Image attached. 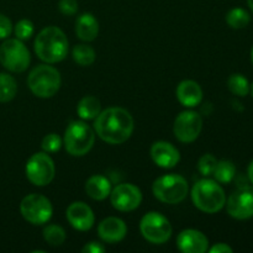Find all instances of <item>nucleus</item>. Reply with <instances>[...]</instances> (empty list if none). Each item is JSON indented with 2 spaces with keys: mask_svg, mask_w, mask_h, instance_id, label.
Here are the masks:
<instances>
[{
  "mask_svg": "<svg viewBox=\"0 0 253 253\" xmlns=\"http://www.w3.org/2000/svg\"><path fill=\"white\" fill-rule=\"evenodd\" d=\"M135 123L126 109L113 106L100 111L95 118L94 130L106 143L121 145L131 137Z\"/></svg>",
  "mask_w": 253,
  "mask_h": 253,
  "instance_id": "1",
  "label": "nucleus"
},
{
  "mask_svg": "<svg viewBox=\"0 0 253 253\" xmlns=\"http://www.w3.org/2000/svg\"><path fill=\"white\" fill-rule=\"evenodd\" d=\"M34 47L37 57L44 63H58L68 53V40L59 27L47 26L39 32Z\"/></svg>",
  "mask_w": 253,
  "mask_h": 253,
  "instance_id": "2",
  "label": "nucleus"
},
{
  "mask_svg": "<svg viewBox=\"0 0 253 253\" xmlns=\"http://www.w3.org/2000/svg\"><path fill=\"white\" fill-rule=\"evenodd\" d=\"M190 195L193 204L207 214L219 212L226 204V195L220 183L207 178L195 183Z\"/></svg>",
  "mask_w": 253,
  "mask_h": 253,
  "instance_id": "3",
  "label": "nucleus"
},
{
  "mask_svg": "<svg viewBox=\"0 0 253 253\" xmlns=\"http://www.w3.org/2000/svg\"><path fill=\"white\" fill-rule=\"evenodd\" d=\"M61 74L54 67L40 64L30 72L27 77V85L34 95L41 99H48L56 95L61 88Z\"/></svg>",
  "mask_w": 253,
  "mask_h": 253,
  "instance_id": "4",
  "label": "nucleus"
},
{
  "mask_svg": "<svg viewBox=\"0 0 253 253\" xmlns=\"http://www.w3.org/2000/svg\"><path fill=\"white\" fill-rule=\"evenodd\" d=\"M95 132L84 121H72L66 128L63 145L66 151L73 157L85 156L93 148Z\"/></svg>",
  "mask_w": 253,
  "mask_h": 253,
  "instance_id": "5",
  "label": "nucleus"
},
{
  "mask_svg": "<svg viewBox=\"0 0 253 253\" xmlns=\"http://www.w3.org/2000/svg\"><path fill=\"white\" fill-rule=\"evenodd\" d=\"M189 185L187 179L179 174H166L157 178L152 184L156 199L166 204H179L187 198Z\"/></svg>",
  "mask_w": 253,
  "mask_h": 253,
  "instance_id": "6",
  "label": "nucleus"
},
{
  "mask_svg": "<svg viewBox=\"0 0 253 253\" xmlns=\"http://www.w3.org/2000/svg\"><path fill=\"white\" fill-rule=\"evenodd\" d=\"M31 62V56L24 42L19 39H6L0 46V63L12 73H22Z\"/></svg>",
  "mask_w": 253,
  "mask_h": 253,
  "instance_id": "7",
  "label": "nucleus"
},
{
  "mask_svg": "<svg viewBox=\"0 0 253 253\" xmlns=\"http://www.w3.org/2000/svg\"><path fill=\"white\" fill-rule=\"evenodd\" d=\"M140 231L146 241L155 245L166 244L172 236V225L169 220L157 211H150L140 221Z\"/></svg>",
  "mask_w": 253,
  "mask_h": 253,
  "instance_id": "8",
  "label": "nucleus"
},
{
  "mask_svg": "<svg viewBox=\"0 0 253 253\" xmlns=\"http://www.w3.org/2000/svg\"><path fill=\"white\" fill-rule=\"evenodd\" d=\"M26 177L31 184L36 187H46L53 180L56 167L51 156L47 152H37L26 162Z\"/></svg>",
  "mask_w": 253,
  "mask_h": 253,
  "instance_id": "9",
  "label": "nucleus"
},
{
  "mask_svg": "<svg viewBox=\"0 0 253 253\" xmlns=\"http://www.w3.org/2000/svg\"><path fill=\"white\" fill-rule=\"evenodd\" d=\"M20 212L27 222L32 225H43L51 220L53 208L44 195L29 194L21 200Z\"/></svg>",
  "mask_w": 253,
  "mask_h": 253,
  "instance_id": "10",
  "label": "nucleus"
},
{
  "mask_svg": "<svg viewBox=\"0 0 253 253\" xmlns=\"http://www.w3.org/2000/svg\"><path fill=\"white\" fill-rule=\"evenodd\" d=\"M203 130V119L200 114L193 110L182 111L175 118L173 132L178 141L183 143H192L199 137Z\"/></svg>",
  "mask_w": 253,
  "mask_h": 253,
  "instance_id": "11",
  "label": "nucleus"
},
{
  "mask_svg": "<svg viewBox=\"0 0 253 253\" xmlns=\"http://www.w3.org/2000/svg\"><path fill=\"white\" fill-rule=\"evenodd\" d=\"M227 214L236 220L253 217V187L244 185L235 190L226 199Z\"/></svg>",
  "mask_w": 253,
  "mask_h": 253,
  "instance_id": "12",
  "label": "nucleus"
},
{
  "mask_svg": "<svg viewBox=\"0 0 253 253\" xmlns=\"http://www.w3.org/2000/svg\"><path fill=\"white\" fill-rule=\"evenodd\" d=\"M110 203L119 211H133L142 203V193L140 188L131 183L116 185L110 193Z\"/></svg>",
  "mask_w": 253,
  "mask_h": 253,
  "instance_id": "13",
  "label": "nucleus"
},
{
  "mask_svg": "<svg viewBox=\"0 0 253 253\" xmlns=\"http://www.w3.org/2000/svg\"><path fill=\"white\" fill-rule=\"evenodd\" d=\"M66 217L71 226L78 231H88L95 222V216L88 204L83 202H74L67 208Z\"/></svg>",
  "mask_w": 253,
  "mask_h": 253,
  "instance_id": "14",
  "label": "nucleus"
},
{
  "mask_svg": "<svg viewBox=\"0 0 253 253\" xmlns=\"http://www.w3.org/2000/svg\"><path fill=\"white\" fill-rule=\"evenodd\" d=\"M177 246L184 253H205L209 250V240L199 230H183L177 237Z\"/></svg>",
  "mask_w": 253,
  "mask_h": 253,
  "instance_id": "15",
  "label": "nucleus"
},
{
  "mask_svg": "<svg viewBox=\"0 0 253 253\" xmlns=\"http://www.w3.org/2000/svg\"><path fill=\"white\" fill-rule=\"evenodd\" d=\"M151 158L158 167L170 169L179 163L180 155L179 151L170 142L157 141L151 147Z\"/></svg>",
  "mask_w": 253,
  "mask_h": 253,
  "instance_id": "16",
  "label": "nucleus"
},
{
  "mask_svg": "<svg viewBox=\"0 0 253 253\" xmlns=\"http://www.w3.org/2000/svg\"><path fill=\"white\" fill-rule=\"evenodd\" d=\"M127 234V226L120 217L110 216L104 219L98 226V235L106 244H118Z\"/></svg>",
  "mask_w": 253,
  "mask_h": 253,
  "instance_id": "17",
  "label": "nucleus"
},
{
  "mask_svg": "<svg viewBox=\"0 0 253 253\" xmlns=\"http://www.w3.org/2000/svg\"><path fill=\"white\" fill-rule=\"evenodd\" d=\"M178 101L185 108H195L203 101V89L197 82L182 81L177 86L175 90Z\"/></svg>",
  "mask_w": 253,
  "mask_h": 253,
  "instance_id": "18",
  "label": "nucleus"
},
{
  "mask_svg": "<svg viewBox=\"0 0 253 253\" xmlns=\"http://www.w3.org/2000/svg\"><path fill=\"white\" fill-rule=\"evenodd\" d=\"M76 34L79 40L91 42L98 37L99 22L90 12H84L76 21Z\"/></svg>",
  "mask_w": 253,
  "mask_h": 253,
  "instance_id": "19",
  "label": "nucleus"
},
{
  "mask_svg": "<svg viewBox=\"0 0 253 253\" xmlns=\"http://www.w3.org/2000/svg\"><path fill=\"white\" fill-rule=\"evenodd\" d=\"M85 192L89 198L93 200H101L106 199L111 193V182L101 174L91 175L85 182Z\"/></svg>",
  "mask_w": 253,
  "mask_h": 253,
  "instance_id": "20",
  "label": "nucleus"
},
{
  "mask_svg": "<svg viewBox=\"0 0 253 253\" xmlns=\"http://www.w3.org/2000/svg\"><path fill=\"white\" fill-rule=\"evenodd\" d=\"M101 104L96 96L85 95L77 105V113L82 120H95L100 114Z\"/></svg>",
  "mask_w": 253,
  "mask_h": 253,
  "instance_id": "21",
  "label": "nucleus"
},
{
  "mask_svg": "<svg viewBox=\"0 0 253 253\" xmlns=\"http://www.w3.org/2000/svg\"><path fill=\"white\" fill-rule=\"evenodd\" d=\"M212 175H214L215 180L220 184H229L230 182L234 180L235 175H236V167H235L234 162L229 160L217 161V165Z\"/></svg>",
  "mask_w": 253,
  "mask_h": 253,
  "instance_id": "22",
  "label": "nucleus"
},
{
  "mask_svg": "<svg viewBox=\"0 0 253 253\" xmlns=\"http://www.w3.org/2000/svg\"><path fill=\"white\" fill-rule=\"evenodd\" d=\"M17 93V83L12 76L0 73V103H9Z\"/></svg>",
  "mask_w": 253,
  "mask_h": 253,
  "instance_id": "23",
  "label": "nucleus"
},
{
  "mask_svg": "<svg viewBox=\"0 0 253 253\" xmlns=\"http://www.w3.org/2000/svg\"><path fill=\"white\" fill-rule=\"evenodd\" d=\"M72 56H73L74 62L82 67L91 66L96 58L95 51H94L93 47L84 43L74 46L73 51H72Z\"/></svg>",
  "mask_w": 253,
  "mask_h": 253,
  "instance_id": "24",
  "label": "nucleus"
},
{
  "mask_svg": "<svg viewBox=\"0 0 253 253\" xmlns=\"http://www.w3.org/2000/svg\"><path fill=\"white\" fill-rule=\"evenodd\" d=\"M251 21L249 12L242 7H234L226 14V22L231 29H245Z\"/></svg>",
  "mask_w": 253,
  "mask_h": 253,
  "instance_id": "25",
  "label": "nucleus"
},
{
  "mask_svg": "<svg viewBox=\"0 0 253 253\" xmlns=\"http://www.w3.org/2000/svg\"><path fill=\"white\" fill-rule=\"evenodd\" d=\"M227 86H229L230 91L237 96L249 95L250 89H251L249 79L240 73H235L230 76V78L227 79Z\"/></svg>",
  "mask_w": 253,
  "mask_h": 253,
  "instance_id": "26",
  "label": "nucleus"
},
{
  "mask_svg": "<svg viewBox=\"0 0 253 253\" xmlns=\"http://www.w3.org/2000/svg\"><path fill=\"white\" fill-rule=\"evenodd\" d=\"M66 231L62 226L56 224L47 225L43 229V239L49 246H61L64 241H66Z\"/></svg>",
  "mask_w": 253,
  "mask_h": 253,
  "instance_id": "27",
  "label": "nucleus"
},
{
  "mask_svg": "<svg viewBox=\"0 0 253 253\" xmlns=\"http://www.w3.org/2000/svg\"><path fill=\"white\" fill-rule=\"evenodd\" d=\"M216 165L217 160L215 158V156H212L211 153H205V155H203L200 157L199 162H198V169H199L202 175L209 177V175H212Z\"/></svg>",
  "mask_w": 253,
  "mask_h": 253,
  "instance_id": "28",
  "label": "nucleus"
},
{
  "mask_svg": "<svg viewBox=\"0 0 253 253\" xmlns=\"http://www.w3.org/2000/svg\"><path fill=\"white\" fill-rule=\"evenodd\" d=\"M35 26L32 24V21L27 19H22L15 25L14 27V34L16 36V39L21 40V41H25V40H29L30 37L34 35Z\"/></svg>",
  "mask_w": 253,
  "mask_h": 253,
  "instance_id": "29",
  "label": "nucleus"
},
{
  "mask_svg": "<svg viewBox=\"0 0 253 253\" xmlns=\"http://www.w3.org/2000/svg\"><path fill=\"white\" fill-rule=\"evenodd\" d=\"M62 145H63V140H62L57 133L51 132L48 133V135L44 136L43 140H42L41 147L44 152L54 153L57 152V151L61 150Z\"/></svg>",
  "mask_w": 253,
  "mask_h": 253,
  "instance_id": "30",
  "label": "nucleus"
},
{
  "mask_svg": "<svg viewBox=\"0 0 253 253\" xmlns=\"http://www.w3.org/2000/svg\"><path fill=\"white\" fill-rule=\"evenodd\" d=\"M59 11L66 16H72L78 11V1L77 0H59Z\"/></svg>",
  "mask_w": 253,
  "mask_h": 253,
  "instance_id": "31",
  "label": "nucleus"
},
{
  "mask_svg": "<svg viewBox=\"0 0 253 253\" xmlns=\"http://www.w3.org/2000/svg\"><path fill=\"white\" fill-rule=\"evenodd\" d=\"M12 32V24L7 16L0 14V40H6Z\"/></svg>",
  "mask_w": 253,
  "mask_h": 253,
  "instance_id": "32",
  "label": "nucleus"
},
{
  "mask_svg": "<svg viewBox=\"0 0 253 253\" xmlns=\"http://www.w3.org/2000/svg\"><path fill=\"white\" fill-rule=\"evenodd\" d=\"M82 252L83 253H103L105 252V247L101 244L95 241H91L89 244H86L85 246L82 249Z\"/></svg>",
  "mask_w": 253,
  "mask_h": 253,
  "instance_id": "33",
  "label": "nucleus"
},
{
  "mask_svg": "<svg viewBox=\"0 0 253 253\" xmlns=\"http://www.w3.org/2000/svg\"><path fill=\"white\" fill-rule=\"evenodd\" d=\"M208 251L210 253H232L234 250H232L229 245L221 244V242H220V244L214 245V246H212L210 250H208Z\"/></svg>",
  "mask_w": 253,
  "mask_h": 253,
  "instance_id": "34",
  "label": "nucleus"
},
{
  "mask_svg": "<svg viewBox=\"0 0 253 253\" xmlns=\"http://www.w3.org/2000/svg\"><path fill=\"white\" fill-rule=\"evenodd\" d=\"M247 177H249V180L253 184V161L250 163L249 169H247Z\"/></svg>",
  "mask_w": 253,
  "mask_h": 253,
  "instance_id": "35",
  "label": "nucleus"
},
{
  "mask_svg": "<svg viewBox=\"0 0 253 253\" xmlns=\"http://www.w3.org/2000/svg\"><path fill=\"white\" fill-rule=\"evenodd\" d=\"M247 5H249L250 9L253 11V0H247Z\"/></svg>",
  "mask_w": 253,
  "mask_h": 253,
  "instance_id": "36",
  "label": "nucleus"
},
{
  "mask_svg": "<svg viewBox=\"0 0 253 253\" xmlns=\"http://www.w3.org/2000/svg\"><path fill=\"white\" fill-rule=\"evenodd\" d=\"M250 91H251V94H252V96H253V83L251 84V89H250Z\"/></svg>",
  "mask_w": 253,
  "mask_h": 253,
  "instance_id": "37",
  "label": "nucleus"
},
{
  "mask_svg": "<svg viewBox=\"0 0 253 253\" xmlns=\"http://www.w3.org/2000/svg\"><path fill=\"white\" fill-rule=\"evenodd\" d=\"M251 61H252V63H253V47H252V51H251Z\"/></svg>",
  "mask_w": 253,
  "mask_h": 253,
  "instance_id": "38",
  "label": "nucleus"
}]
</instances>
